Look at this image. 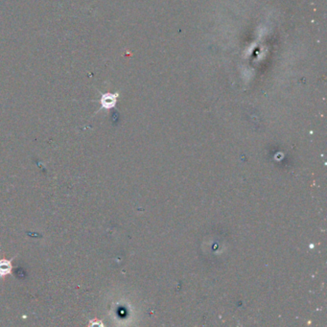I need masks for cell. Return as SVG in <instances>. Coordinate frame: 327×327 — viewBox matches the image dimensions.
I'll use <instances>...</instances> for the list:
<instances>
[{
	"label": "cell",
	"instance_id": "cell-1",
	"mask_svg": "<svg viewBox=\"0 0 327 327\" xmlns=\"http://www.w3.org/2000/svg\"><path fill=\"white\" fill-rule=\"evenodd\" d=\"M117 98H118V93H114V94L104 93V94H102L100 100H98V102L101 104V109L98 111H100L101 109H112L117 102Z\"/></svg>",
	"mask_w": 327,
	"mask_h": 327
},
{
	"label": "cell",
	"instance_id": "cell-2",
	"mask_svg": "<svg viewBox=\"0 0 327 327\" xmlns=\"http://www.w3.org/2000/svg\"><path fill=\"white\" fill-rule=\"evenodd\" d=\"M16 257H17V255H15L11 259H5V258L0 259V278H4L7 275H12L13 274L12 273V272H13L12 262Z\"/></svg>",
	"mask_w": 327,
	"mask_h": 327
}]
</instances>
